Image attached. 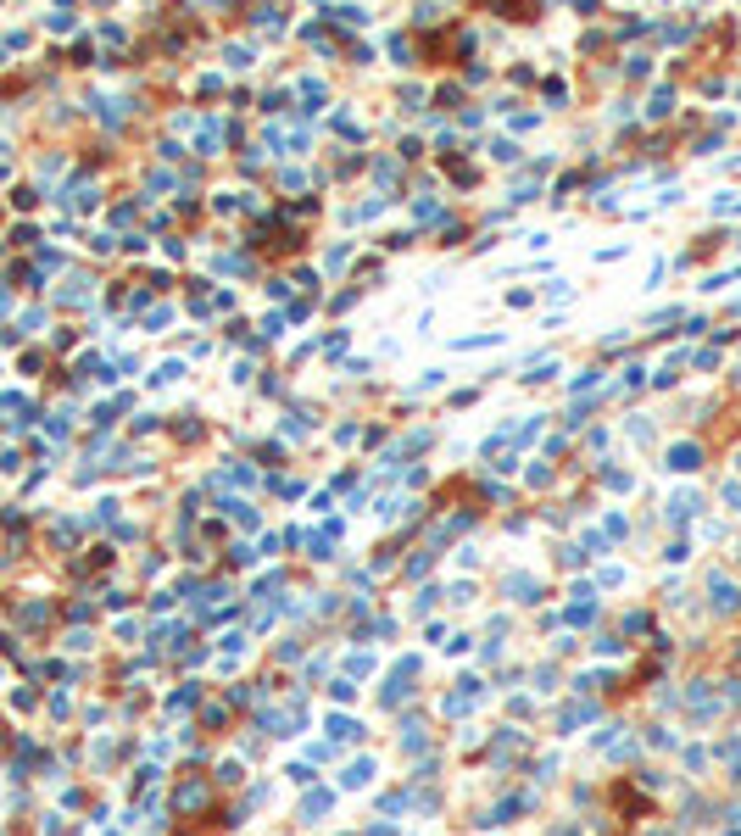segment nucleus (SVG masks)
Instances as JSON below:
<instances>
[{"label": "nucleus", "mask_w": 741, "mask_h": 836, "mask_svg": "<svg viewBox=\"0 0 741 836\" xmlns=\"http://www.w3.org/2000/svg\"><path fill=\"white\" fill-rule=\"evenodd\" d=\"M708 591H714V608L719 613H736L741 608V586L730 574H708Z\"/></svg>", "instance_id": "1"}, {"label": "nucleus", "mask_w": 741, "mask_h": 836, "mask_svg": "<svg viewBox=\"0 0 741 836\" xmlns=\"http://www.w3.org/2000/svg\"><path fill=\"white\" fill-rule=\"evenodd\" d=\"M329 736H335V742H357V736H363V725H357V719H346V714H329Z\"/></svg>", "instance_id": "2"}, {"label": "nucleus", "mask_w": 741, "mask_h": 836, "mask_svg": "<svg viewBox=\"0 0 741 836\" xmlns=\"http://www.w3.org/2000/svg\"><path fill=\"white\" fill-rule=\"evenodd\" d=\"M368 775H373V764H368V759H357L346 775H340V786H346V792H357V786H368Z\"/></svg>", "instance_id": "3"}, {"label": "nucleus", "mask_w": 741, "mask_h": 836, "mask_svg": "<svg viewBox=\"0 0 741 836\" xmlns=\"http://www.w3.org/2000/svg\"><path fill=\"white\" fill-rule=\"evenodd\" d=\"M697 463H702V452H697V446H674V452H669V468H680V474H691Z\"/></svg>", "instance_id": "4"}, {"label": "nucleus", "mask_w": 741, "mask_h": 836, "mask_svg": "<svg viewBox=\"0 0 741 836\" xmlns=\"http://www.w3.org/2000/svg\"><path fill=\"white\" fill-rule=\"evenodd\" d=\"M697 508H702V496H697V491H680V496H674V508H669V519H691Z\"/></svg>", "instance_id": "5"}, {"label": "nucleus", "mask_w": 741, "mask_h": 836, "mask_svg": "<svg viewBox=\"0 0 741 836\" xmlns=\"http://www.w3.org/2000/svg\"><path fill=\"white\" fill-rule=\"evenodd\" d=\"M201 797H207V786H201V780H190V786H184V792H179V809H195V803H201Z\"/></svg>", "instance_id": "6"}, {"label": "nucleus", "mask_w": 741, "mask_h": 836, "mask_svg": "<svg viewBox=\"0 0 741 836\" xmlns=\"http://www.w3.org/2000/svg\"><path fill=\"white\" fill-rule=\"evenodd\" d=\"M323 809H329V792H312V797H307V803H301V814H307V820H318V814H323Z\"/></svg>", "instance_id": "7"}, {"label": "nucleus", "mask_w": 741, "mask_h": 836, "mask_svg": "<svg viewBox=\"0 0 741 836\" xmlns=\"http://www.w3.org/2000/svg\"><path fill=\"white\" fill-rule=\"evenodd\" d=\"M329 691H335V702H352V697H357V686H352V681H335Z\"/></svg>", "instance_id": "8"}, {"label": "nucleus", "mask_w": 741, "mask_h": 836, "mask_svg": "<svg viewBox=\"0 0 741 836\" xmlns=\"http://www.w3.org/2000/svg\"><path fill=\"white\" fill-rule=\"evenodd\" d=\"M725 502H730V508L741 513V485H730V491H725Z\"/></svg>", "instance_id": "9"}, {"label": "nucleus", "mask_w": 741, "mask_h": 836, "mask_svg": "<svg viewBox=\"0 0 741 836\" xmlns=\"http://www.w3.org/2000/svg\"><path fill=\"white\" fill-rule=\"evenodd\" d=\"M736 468H741V457H736Z\"/></svg>", "instance_id": "10"}]
</instances>
